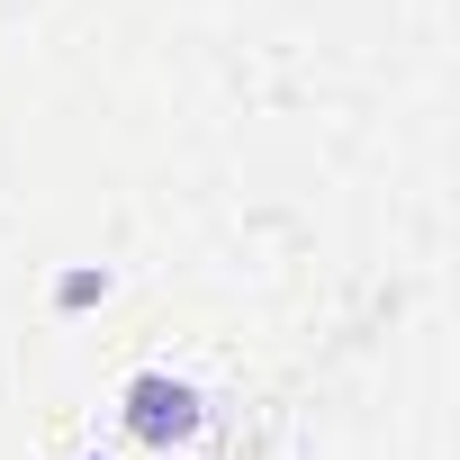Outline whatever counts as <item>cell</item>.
I'll list each match as a JSON object with an SVG mask.
<instances>
[{
  "label": "cell",
  "instance_id": "6da1fadb",
  "mask_svg": "<svg viewBox=\"0 0 460 460\" xmlns=\"http://www.w3.org/2000/svg\"><path fill=\"white\" fill-rule=\"evenodd\" d=\"M127 424H136V433H145V442L172 460V442L199 424V388H190V379H163V370H145V379L127 388Z\"/></svg>",
  "mask_w": 460,
  "mask_h": 460
},
{
  "label": "cell",
  "instance_id": "3957f363",
  "mask_svg": "<svg viewBox=\"0 0 460 460\" xmlns=\"http://www.w3.org/2000/svg\"><path fill=\"white\" fill-rule=\"evenodd\" d=\"M91 460H100V451H91Z\"/></svg>",
  "mask_w": 460,
  "mask_h": 460
},
{
  "label": "cell",
  "instance_id": "7a4b0ae2",
  "mask_svg": "<svg viewBox=\"0 0 460 460\" xmlns=\"http://www.w3.org/2000/svg\"><path fill=\"white\" fill-rule=\"evenodd\" d=\"M100 289H109V280H100V271H64V307H91V298H100Z\"/></svg>",
  "mask_w": 460,
  "mask_h": 460
}]
</instances>
